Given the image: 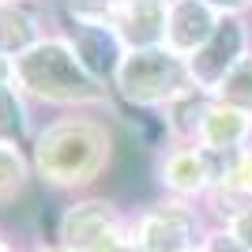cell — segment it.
<instances>
[{
	"label": "cell",
	"instance_id": "obj_18",
	"mask_svg": "<svg viewBox=\"0 0 252 252\" xmlns=\"http://www.w3.org/2000/svg\"><path fill=\"white\" fill-rule=\"evenodd\" d=\"M68 23H113L117 0H57Z\"/></svg>",
	"mask_w": 252,
	"mask_h": 252
},
{
	"label": "cell",
	"instance_id": "obj_5",
	"mask_svg": "<svg viewBox=\"0 0 252 252\" xmlns=\"http://www.w3.org/2000/svg\"><path fill=\"white\" fill-rule=\"evenodd\" d=\"M211 226V215L203 203H185V200H162L147 203L132 215V245L139 252H185L196 249L203 241V233Z\"/></svg>",
	"mask_w": 252,
	"mask_h": 252
},
{
	"label": "cell",
	"instance_id": "obj_10",
	"mask_svg": "<svg viewBox=\"0 0 252 252\" xmlns=\"http://www.w3.org/2000/svg\"><path fill=\"white\" fill-rule=\"evenodd\" d=\"M196 143L203 151H211V155H219V158L241 155L252 143V117L241 113V109H233V105H226V102H219V98H211Z\"/></svg>",
	"mask_w": 252,
	"mask_h": 252
},
{
	"label": "cell",
	"instance_id": "obj_25",
	"mask_svg": "<svg viewBox=\"0 0 252 252\" xmlns=\"http://www.w3.org/2000/svg\"><path fill=\"white\" fill-rule=\"evenodd\" d=\"M109 252H139V249H136V245H132V237H128V241L113 245V249H109Z\"/></svg>",
	"mask_w": 252,
	"mask_h": 252
},
{
	"label": "cell",
	"instance_id": "obj_13",
	"mask_svg": "<svg viewBox=\"0 0 252 252\" xmlns=\"http://www.w3.org/2000/svg\"><path fill=\"white\" fill-rule=\"evenodd\" d=\"M45 19L38 11V0H0V53L23 57V53L45 38Z\"/></svg>",
	"mask_w": 252,
	"mask_h": 252
},
{
	"label": "cell",
	"instance_id": "obj_21",
	"mask_svg": "<svg viewBox=\"0 0 252 252\" xmlns=\"http://www.w3.org/2000/svg\"><path fill=\"white\" fill-rule=\"evenodd\" d=\"M211 8H219L222 15H249L252 11V0H207Z\"/></svg>",
	"mask_w": 252,
	"mask_h": 252
},
{
	"label": "cell",
	"instance_id": "obj_14",
	"mask_svg": "<svg viewBox=\"0 0 252 252\" xmlns=\"http://www.w3.org/2000/svg\"><path fill=\"white\" fill-rule=\"evenodd\" d=\"M207 105H211V94H203V91H189L185 98L166 105L158 113L162 117V128H166V143H196L200 125L207 117Z\"/></svg>",
	"mask_w": 252,
	"mask_h": 252
},
{
	"label": "cell",
	"instance_id": "obj_11",
	"mask_svg": "<svg viewBox=\"0 0 252 252\" xmlns=\"http://www.w3.org/2000/svg\"><path fill=\"white\" fill-rule=\"evenodd\" d=\"M117 38L125 42V53L132 49H158L166 45V0H136L113 15Z\"/></svg>",
	"mask_w": 252,
	"mask_h": 252
},
{
	"label": "cell",
	"instance_id": "obj_3",
	"mask_svg": "<svg viewBox=\"0 0 252 252\" xmlns=\"http://www.w3.org/2000/svg\"><path fill=\"white\" fill-rule=\"evenodd\" d=\"M109 91H113L117 102H125L136 113H162L166 105H173L196 87H192V75H189V61L177 57L173 49H166V45H158V49L125 53Z\"/></svg>",
	"mask_w": 252,
	"mask_h": 252
},
{
	"label": "cell",
	"instance_id": "obj_17",
	"mask_svg": "<svg viewBox=\"0 0 252 252\" xmlns=\"http://www.w3.org/2000/svg\"><path fill=\"white\" fill-rule=\"evenodd\" d=\"M215 98L252 117V53L233 68L230 75H226V79H222V87L215 91Z\"/></svg>",
	"mask_w": 252,
	"mask_h": 252
},
{
	"label": "cell",
	"instance_id": "obj_6",
	"mask_svg": "<svg viewBox=\"0 0 252 252\" xmlns=\"http://www.w3.org/2000/svg\"><path fill=\"white\" fill-rule=\"evenodd\" d=\"M226 166H230V158L211 155L200 143H166L155 155V181H158V192L169 200L207 203V196L222 181Z\"/></svg>",
	"mask_w": 252,
	"mask_h": 252
},
{
	"label": "cell",
	"instance_id": "obj_1",
	"mask_svg": "<svg viewBox=\"0 0 252 252\" xmlns=\"http://www.w3.org/2000/svg\"><path fill=\"white\" fill-rule=\"evenodd\" d=\"M113 128L94 113H64L45 121L31 139L34 181L61 196H87L113 166Z\"/></svg>",
	"mask_w": 252,
	"mask_h": 252
},
{
	"label": "cell",
	"instance_id": "obj_8",
	"mask_svg": "<svg viewBox=\"0 0 252 252\" xmlns=\"http://www.w3.org/2000/svg\"><path fill=\"white\" fill-rule=\"evenodd\" d=\"M68 42H72L75 57L87 72L94 75L98 83H113L117 75V64L125 57V42L117 38V27L113 23H68Z\"/></svg>",
	"mask_w": 252,
	"mask_h": 252
},
{
	"label": "cell",
	"instance_id": "obj_12",
	"mask_svg": "<svg viewBox=\"0 0 252 252\" xmlns=\"http://www.w3.org/2000/svg\"><path fill=\"white\" fill-rule=\"evenodd\" d=\"M252 207V143L241 155L230 158V166L222 173V181L215 185V192L207 196L203 211L211 215V222H230L237 211Z\"/></svg>",
	"mask_w": 252,
	"mask_h": 252
},
{
	"label": "cell",
	"instance_id": "obj_20",
	"mask_svg": "<svg viewBox=\"0 0 252 252\" xmlns=\"http://www.w3.org/2000/svg\"><path fill=\"white\" fill-rule=\"evenodd\" d=\"M222 226H230L237 237H241L245 245H249V252H252V207H245V211H237L230 222H222Z\"/></svg>",
	"mask_w": 252,
	"mask_h": 252
},
{
	"label": "cell",
	"instance_id": "obj_16",
	"mask_svg": "<svg viewBox=\"0 0 252 252\" xmlns=\"http://www.w3.org/2000/svg\"><path fill=\"white\" fill-rule=\"evenodd\" d=\"M34 132L38 128H34V117H31V102L15 87H0V143L31 151Z\"/></svg>",
	"mask_w": 252,
	"mask_h": 252
},
{
	"label": "cell",
	"instance_id": "obj_19",
	"mask_svg": "<svg viewBox=\"0 0 252 252\" xmlns=\"http://www.w3.org/2000/svg\"><path fill=\"white\" fill-rule=\"evenodd\" d=\"M203 252H249V245L237 237V233L230 230V226H222V222H211L207 233H203V241H200Z\"/></svg>",
	"mask_w": 252,
	"mask_h": 252
},
{
	"label": "cell",
	"instance_id": "obj_2",
	"mask_svg": "<svg viewBox=\"0 0 252 252\" xmlns=\"http://www.w3.org/2000/svg\"><path fill=\"white\" fill-rule=\"evenodd\" d=\"M15 91L27 102L53 105L64 113H91L113 105V91L87 72L68 34L57 31H49L38 45L15 57Z\"/></svg>",
	"mask_w": 252,
	"mask_h": 252
},
{
	"label": "cell",
	"instance_id": "obj_24",
	"mask_svg": "<svg viewBox=\"0 0 252 252\" xmlns=\"http://www.w3.org/2000/svg\"><path fill=\"white\" fill-rule=\"evenodd\" d=\"M0 252H23V249H19L15 241H11L8 233H0Z\"/></svg>",
	"mask_w": 252,
	"mask_h": 252
},
{
	"label": "cell",
	"instance_id": "obj_9",
	"mask_svg": "<svg viewBox=\"0 0 252 252\" xmlns=\"http://www.w3.org/2000/svg\"><path fill=\"white\" fill-rule=\"evenodd\" d=\"M222 11L207 0H166V49L189 61L219 27Z\"/></svg>",
	"mask_w": 252,
	"mask_h": 252
},
{
	"label": "cell",
	"instance_id": "obj_26",
	"mask_svg": "<svg viewBox=\"0 0 252 252\" xmlns=\"http://www.w3.org/2000/svg\"><path fill=\"white\" fill-rule=\"evenodd\" d=\"M185 252H203V249H200V245H196V249H185Z\"/></svg>",
	"mask_w": 252,
	"mask_h": 252
},
{
	"label": "cell",
	"instance_id": "obj_27",
	"mask_svg": "<svg viewBox=\"0 0 252 252\" xmlns=\"http://www.w3.org/2000/svg\"><path fill=\"white\" fill-rule=\"evenodd\" d=\"M249 15H252V11H249Z\"/></svg>",
	"mask_w": 252,
	"mask_h": 252
},
{
	"label": "cell",
	"instance_id": "obj_4",
	"mask_svg": "<svg viewBox=\"0 0 252 252\" xmlns=\"http://www.w3.org/2000/svg\"><path fill=\"white\" fill-rule=\"evenodd\" d=\"M128 230H132V215H125L121 203L87 192V196H72L61 207L53 237L68 252H109L113 245L128 241Z\"/></svg>",
	"mask_w": 252,
	"mask_h": 252
},
{
	"label": "cell",
	"instance_id": "obj_22",
	"mask_svg": "<svg viewBox=\"0 0 252 252\" xmlns=\"http://www.w3.org/2000/svg\"><path fill=\"white\" fill-rule=\"evenodd\" d=\"M0 87H15V61L0 53Z\"/></svg>",
	"mask_w": 252,
	"mask_h": 252
},
{
	"label": "cell",
	"instance_id": "obj_23",
	"mask_svg": "<svg viewBox=\"0 0 252 252\" xmlns=\"http://www.w3.org/2000/svg\"><path fill=\"white\" fill-rule=\"evenodd\" d=\"M27 252H68L57 237H42V241H31L27 245Z\"/></svg>",
	"mask_w": 252,
	"mask_h": 252
},
{
	"label": "cell",
	"instance_id": "obj_15",
	"mask_svg": "<svg viewBox=\"0 0 252 252\" xmlns=\"http://www.w3.org/2000/svg\"><path fill=\"white\" fill-rule=\"evenodd\" d=\"M34 181V166H31V151L27 147H11L0 143V211L15 207L27 196Z\"/></svg>",
	"mask_w": 252,
	"mask_h": 252
},
{
	"label": "cell",
	"instance_id": "obj_7",
	"mask_svg": "<svg viewBox=\"0 0 252 252\" xmlns=\"http://www.w3.org/2000/svg\"><path fill=\"white\" fill-rule=\"evenodd\" d=\"M252 53V15H222L215 34L189 57L192 87L215 98L222 79Z\"/></svg>",
	"mask_w": 252,
	"mask_h": 252
}]
</instances>
